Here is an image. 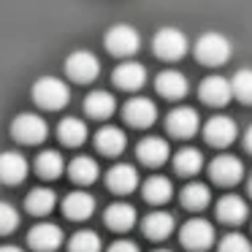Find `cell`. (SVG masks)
Returning <instances> with one entry per match:
<instances>
[{
	"mask_svg": "<svg viewBox=\"0 0 252 252\" xmlns=\"http://www.w3.org/2000/svg\"><path fill=\"white\" fill-rule=\"evenodd\" d=\"M0 252H25V250H19V247H14V244H3Z\"/></svg>",
	"mask_w": 252,
	"mask_h": 252,
	"instance_id": "74e56055",
	"label": "cell"
},
{
	"mask_svg": "<svg viewBox=\"0 0 252 252\" xmlns=\"http://www.w3.org/2000/svg\"><path fill=\"white\" fill-rule=\"evenodd\" d=\"M100 168L98 163H95L93 158H87V155H79V158H73L71 163H68V176H71L76 185H93L95 179H98Z\"/></svg>",
	"mask_w": 252,
	"mask_h": 252,
	"instance_id": "83f0119b",
	"label": "cell"
},
{
	"mask_svg": "<svg viewBox=\"0 0 252 252\" xmlns=\"http://www.w3.org/2000/svg\"><path fill=\"white\" fill-rule=\"evenodd\" d=\"M203 168V155L195 147H185L174 155V171L179 176H195Z\"/></svg>",
	"mask_w": 252,
	"mask_h": 252,
	"instance_id": "f546056e",
	"label": "cell"
},
{
	"mask_svg": "<svg viewBox=\"0 0 252 252\" xmlns=\"http://www.w3.org/2000/svg\"><path fill=\"white\" fill-rule=\"evenodd\" d=\"M165 127L176 138H192L198 133V127H201V117L190 106H179V109H174L165 117Z\"/></svg>",
	"mask_w": 252,
	"mask_h": 252,
	"instance_id": "8fae6325",
	"label": "cell"
},
{
	"mask_svg": "<svg viewBox=\"0 0 252 252\" xmlns=\"http://www.w3.org/2000/svg\"><path fill=\"white\" fill-rule=\"evenodd\" d=\"M106 187L111 192H117V195H127V192H133L138 187V171L127 163L111 165L109 174H106Z\"/></svg>",
	"mask_w": 252,
	"mask_h": 252,
	"instance_id": "e0dca14e",
	"label": "cell"
},
{
	"mask_svg": "<svg viewBox=\"0 0 252 252\" xmlns=\"http://www.w3.org/2000/svg\"><path fill=\"white\" fill-rule=\"evenodd\" d=\"M33 100H35V106L49 109V111L65 109L68 100H71V87L57 76H41L33 84Z\"/></svg>",
	"mask_w": 252,
	"mask_h": 252,
	"instance_id": "7a4b0ae2",
	"label": "cell"
},
{
	"mask_svg": "<svg viewBox=\"0 0 252 252\" xmlns=\"http://www.w3.org/2000/svg\"><path fill=\"white\" fill-rule=\"evenodd\" d=\"M95 147H98V152L109 155V158H117V155L125 152L127 136H125V130H120V127L106 125V127H100V130L95 133Z\"/></svg>",
	"mask_w": 252,
	"mask_h": 252,
	"instance_id": "44dd1931",
	"label": "cell"
},
{
	"mask_svg": "<svg viewBox=\"0 0 252 252\" xmlns=\"http://www.w3.org/2000/svg\"><path fill=\"white\" fill-rule=\"evenodd\" d=\"M244 147H247V152L252 155V125H250V130L244 133Z\"/></svg>",
	"mask_w": 252,
	"mask_h": 252,
	"instance_id": "8d00e7d4",
	"label": "cell"
},
{
	"mask_svg": "<svg viewBox=\"0 0 252 252\" xmlns=\"http://www.w3.org/2000/svg\"><path fill=\"white\" fill-rule=\"evenodd\" d=\"M136 209L130 206V203L120 201V203H111L109 209L103 212V220L106 225H109L111 230H117V233H125V230H130L133 225H136Z\"/></svg>",
	"mask_w": 252,
	"mask_h": 252,
	"instance_id": "d4e9b609",
	"label": "cell"
},
{
	"mask_svg": "<svg viewBox=\"0 0 252 252\" xmlns=\"http://www.w3.org/2000/svg\"><path fill=\"white\" fill-rule=\"evenodd\" d=\"M28 176V160L19 152H3L0 155V182L3 185H19Z\"/></svg>",
	"mask_w": 252,
	"mask_h": 252,
	"instance_id": "d6986e66",
	"label": "cell"
},
{
	"mask_svg": "<svg viewBox=\"0 0 252 252\" xmlns=\"http://www.w3.org/2000/svg\"><path fill=\"white\" fill-rule=\"evenodd\" d=\"M141 195H144V201L152 203V206H163V203H168L171 198H174V185H171L168 176L155 174L141 185Z\"/></svg>",
	"mask_w": 252,
	"mask_h": 252,
	"instance_id": "7402d4cb",
	"label": "cell"
},
{
	"mask_svg": "<svg viewBox=\"0 0 252 252\" xmlns=\"http://www.w3.org/2000/svg\"><path fill=\"white\" fill-rule=\"evenodd\" d=\"M19 214L8 201H0V236H8L11 230H17Z\"/></svg>",
	"mask_w": 252,
	"mask_h": 252,
	"instance_id": "e575fe53",
	"label": "cell"
},
{
	"mask_svg": "<svg viewBox=\"0 0 252 252\" xmlns=\"http://www.w3.org/2000/svg\"><path fill=\"white\" fill-rule=\"evenodd\" d=\"M55 206H57V195L49 187H35V190H30L28 198H25V209H28L30 214H35V217L49 214Z\"/></svg>",
	"mask_w": 252,
	"mask_h": 252,
	"instance_id": "4316f807",
	"label": "cell"
},
{
	"mask_svg": "<svg viewBox=\"0 0 252 252\" xmlns=\"http://www.w3.org/2000/svg\"><path fill=\"white\" fill-rule=\"evenodd\" d=\"M106 252H141V250H138L136 241H130V239H120V241H114V244H111Z\"/></svg>",
	"mask_w": 252,
	"mask_h": 252,
	"instance_id": "d590c367",
	"label": "cell"
},
{
	"mask_svg": "<svg viewBox=\"0 0 252 252\" xmlns=\"http://www.w3.org/2000/svg\"><path fill=\"white\" fill-rule=\"evenodd\" d=\"M192 52H195V60L201 63V65L217 68V65H225V63L230 60V55H233V46H230L228 35L209 30V33H203L201 38L195 41Z\"/></svg>",
	"mask_w": 252,
	"mask_h": 252,
	"instance_id": "6da1fadb",
	"label": "cell"
},
{
	"mask_svg": "<svg viewBox=\"0 0 252 252\" xmlns=\"http://www.w3.org/2000/svg\"><path fill=\"white\" fill-rule=\"evenodd\" d=\"M114 84L125 93H138V90L147 84V68L141 63H133V60H125L122 65H117L114 71Z\"/></svg>",
	"mask_w": 252,
	"mask_h": 252,
	"instance_id": "2e32d148",
	"label": "cell"
},
{
	"mask_svg": "<svg viewBox=\"0 0 252 252\" xmlns=\"http://www.w3.org/2000/svg\"><path fill=\"white\" fill-rule=\"evenodd\" d=\"M100 250H103V244H100V236L95 230H79L68 241V252H100Z\"/></svg>",
	"mask_w": 252,
	"mask_h": 252,
	"instance_id": "1f68e13d",
	"label": "cell"
},
{
	"mask_svg": "<svg viewBox=\"0 0 252 252\" xmlns=\"http://www.w3.org/2000/svg\"><path fill=\"white\" fill-rule=\"evenodd\" d=\"M57 136L65 147H82L87 141V125H84L79 117H65V120L57 125Z\"/></svg>",
	"mask_w": 252,
	"mask_h": 252,
	"instance_id": "f1b7e54d",
	"label": "cell"
},
{
	"mask_svg": "<svg viewBox=\"0 0 252 252\" xmlns=\"http://www.w3.org/2000/svg\"><path fill=\"white\" fill-rule=\"evenodd\" d=\"M155 90H158L165 100H179V98H185V95L190 93V82H187L185 73L168 68V71L158 73V79H155Z\"/></svg>",
	"mask_w": 252,
	"mask_h": 252,
	"instance_id": "9a60e30c",
	"label": "cell"
},
{
	"mask_svg": "<svg viewBox=\"0 0 252 252\" xmlns=\"http://www.w3.org/2000/svg\"><path fill=\"white\" fill-rule=\"evenodd\" d=\"M250 214V206L241 195H222L217 201V217L225 225H241Z\"/></svg>",
	"mask_w": 252,
	"mask_h": 252,
	"instance_id": "ffe728a7",
	"label": "cell"
},
{
	"mask_svg": "<svg viewBox=\"0 0 252 252\" xmlns=\"http://www.w3.org/2000/svg\"><path fill=\"white\" fill-rule=\"evenodd\" d=\"M198 95H201V100L206 106H225V103H230V98H233V84H230V79L212 73V76H206L201 82Z\"/></svg>",
	"mask_w": 252,
	"mask_h": 252,
	"instance_id": "7c38bea8",
	"label": "cell"
},
{
	"mask_svg": "<svg viewBox=\"0 0 252 252\" xmlns=\"http://www.w3.org/2000/svg\"><path fill=\"white\" fill-rule=\"evenodd\" d=\"M209 176H212L214 185L222 187H233L244 179V163H241L236 155H217V158L209 163Z\"/></svg>",
	"mask_w": 252,
	"mask_h": 252,
	"instance_id": "ba28073f",
	"label": "cell"
},
{
	"mask_svg": "<svg viewBox=\"0 0 252 252\" xmlns=\"http://www.w3.org/2000/svg\"><path fill=\"white\" fill-rule=\"evenodd\" d=\"M174 228H176V222H174V214H168V212H149L147 217H144V222H141V230H144V236L147 239H152V241H163V239H168L171 233H174Z\"/></svg>",
	"mask_w": 252,
	"mask_h": 252,
	"instance_id": "ac0fdd59",
	"label": "cell"
},
{
	"mask_svg": "<svg viewBox=\"0 0 252 252\" xmlns=\"http://www.w3.org/2000/svg\"><path fill=\"white\" fill-rule=\"evenodd\" d=\"M103 44H106V49H109V55L130 57L141 49V33H138L133 25H114V28H109Z\"/></svg>",
	"mask_w": 252,
	"mask_h": 252,
	"instance_id": "5b68a950",
	"label": "cell"
},
{
	"mask_svg": "<svg viewBox=\"0 0 252 252\" xmlns=\"http://www.w3.org/2000/svg\"><path fill=\"white\" fill-rule=\"evenodd\" d=\"M65 73L71 82L76 84H90L100 76V60L87 49H79V52H71L65 57Z\"/></svg>",
	"mask_w": 252,
	"mask_h": 252,
	"instance_id": "8992f818",
	"label": "cell"
},
{
	"mask_svg": "<svg viewBox=\"0 0 252 252\" xmlns=\"http://www.w3.org/2000/svg\"><path fill=\"white\" fill-rule=\"evenodd\" d=\"M35 171H38V176H44V179H57V176L65 171V160H63L60 152L46 149V152H41L38 160H35Z\"/></svg>",
	"mask_w": 252,
	"mask_h": 252,
	"instance_id": "4dcf8cb0",
	"label": "cell"
},
{
	"mask_svg": "<svg viewBox=\"0 0 252 252\" xmlns=\"http://www.w3.org/2000/svg\"><path fill=\"white\" fill-rule=\"evenodd\" d=\"M179 201L187 212H203V209L212 203V190H209V185H203V182H190V185L182 187Z\"/></svg>",
	"mask_w": 252,
	"mask_h": 252,
	"instance_id": "484cf974",
	"label": "cell"
},
{
	"mask_svg": "<svg viewBox=\"0 0 252 252\" xmlns=\"http://www.w3.org/2000/svg\"><path fill=\"white\" fill-rule=\"evenodd\" d=\"M230 84H233V98L241 100V103H247V106H252V68L236 71L233 79H230Z\"/></svg>",
	"mask_w": 252,
	"mask_h": 252,
	"instance_id": "d6a6232c",
	"label": "cell"
},
{
	"mask_svg": "<svg viewBox=\"0 0 252 252\" xmlns=\"http://www.w3.org/2000/svg\"><path fill=\"white\" fill-rule=\"evenodd\" d=\"M247 190H250V195H252V176H250V185H247Z\"/></svg>",
	"mask_w": 252,
	"mask_h": 252,
	"instance_id": "f35d334b",
	"label": "cell"
},
{
	"mask_svg": "<svg viewBox=\"0 0 252 252\" xmlns=\"http://www.w3.org/2000/svg\"><path fill=\"white\" fill-rule=\"evenodd\" d=\"M155 252H171V250H155Z\"/></svg>",
	"mask_w": 252,
	"mask_h": 252,
	"instance_id": "ab89813d",
	"label": "cell"
},
{
	"mask_svg": "<svg viewBox=\"0 0 252 252\" xmlns=\"http://www.w3.org/2000/svg\"><path fill=\"white\" fill-rule=\"evenodd\" d=\"M122 117H125V122L130 127H152L155 120H158V106H155V100L136 95V98H130L125 103Z\"/></svg>",
	"mask_w": 252,
	"mask_h": 252,
	"instance_id": "30bf717a",
	"label": "cell"
},
{
	"mask_svg": "<svg viewBox=\"0 0 252 252\" xmlns=\"http://www.w3.org/2000/svg\"><path fill=\"white\" fill-rule=\"evenodd\" d=\"M236 136H239V125H236V120L228 114H214L212 120L203 125V138H206L209 147L225 149L236 141Z\"/></svg>",
	"mask_w": 252,
	"mask_h": 252,
	"instance_id": "52a82bcc",
	"label": "cell"
},
{
	"mask_svg": "<svg viewBox=\"0 0 252 252\" xmlns=\"http://www.w3.org/2000/svg\"><path fill=\"white\" fill-rule=\"evenodd\" d=\"M63 239H65V236H63V228L55 222H38L35 228H30V233H28V244L33 247L35 252L60 250Z\"/></svg>",
	"mask_w": 252,
	"mask_h": 252,
	"instance_id": "4fadbf2b",
	"label": "cell"
},
{
	"mask_svg": "<svg viewBox=\"0 0 252 252\" xmlns=\"http://www.w3.org/2000/svg\"><path fill=\"white\" fill-rule=\"evenodd\" d=\"M217 252H252V241L241 233H228V236H222Z\"/></svg>",
	"mask_w": 252,
	"mask_h": 252,
	"instance_id": "836d02e7",
	"label": "cell"
},
{
	"mask_svg": "<svg viewBox=\"0 0 252 252\" xmlns=\"http://www.w3.org/2000/svg\"><path fill=\"white\" fill-rule=\"evenodd\" d=\"M63 212H65L68 220H76V222L90 220L93 212H95V198L90 195V192H84V190H76V192H71V195H65Z\"/></svg>",
	"mask_w": 252,
	"mask_h": 252,
	"instance_id": "603a6c76",
	"label": "cell"
},
{
	"mask_svg": "<svg viewBox=\"0 0 252 252\" xmlns=\"http://www.w3.org/2000/svg\"><path fill=\"white\" fill-rule=\"evenodd\" d=\"M187 49H190V41H187V35L182 33L179 28H160L152 38L155 57H160V60H165V63L182 60V57L187 55Z\"/></svg>",
	"mask_w": 252,
	"mask_h": 252,
	"instance_id": "3957f363",
	"label": "cell"
},
{
	"mask_svg": "<svg viewBox=\"0 0 252 252\" xmlns=\"http://www.w3.org/2000/svg\"><path fill=\"white\" fill-rule=\"evenodd\" d=\"M179 239H182V247L190 252H206L209 247L214 244L217 233H214V225L203 217H192L182 225L179 230Z\"/></svg>",
	"mask_w": 252,
	"mask_h": 252,
	"instance_id": "277c9868",
	"label": "cell"
},
{
	"mask_svg": "<svg viewBox=\"0 0 252 252\" xmlns=\"http://www.w3.org/2000/svg\"><path fill=\"white\" fill-rule=\"evenodd\" d=\"M11 136L22 144H41L49 136V125L38 114H19L11 122Z\"/></svg>",
	"mask_w": 252,
	"mask_h": 252,
	"instance_id": "9c48e42d",
	"label": "cell"
},
{
	"mask_svg": "<svg viewBox=\"0 0 252 252\" xmlns=\"http://www.w3.org/2000/svg\"><path fill=\"white\" fill-rule=\"evenodd\" d=\"M84 111L93 120H109L117 111V98L106 90H93V93L84 98Z\"/></svg>",
	"mask_w": 252,
	"mask_h": 252,
	"instance_id": "cb8c5ba5",
	"label": "cell"
},
{
	"mask_svg": "<svg viewBox=\"0 0 252 252\" xmlns=\"http://www.w3.org/2000/svg\"><path fill=\"white\" fill-rule=\"evenodd\" d=\"M136 155H138V160H141L144 165L158 168V165L168 163L171 147H168V141H165V138H160V136H147V138H141V141H138Z\"/></svg>",
	"mask_w": 252,
	"mask_h": 252,
	"instance_id": "5bb4252c",
	"label": "cell"
}]
</instances>
